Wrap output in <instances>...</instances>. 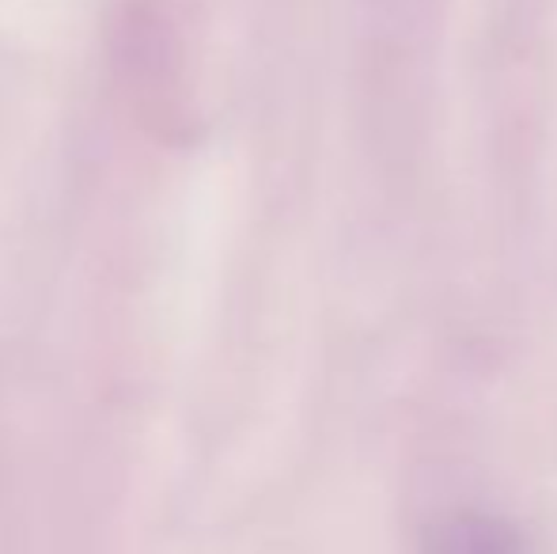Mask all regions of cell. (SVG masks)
<instances>
[{
  "label": "cell",
  "instance_id": "cell-1",
  "mask_svg": "<svg viewBox=\"0 0 557 554\" xmlns=\"http://www.w3.org/2000/svg\"><path fill=\"white\" fill-rule=\"evenodd\" d=\"M425 554H531V547L512 520L485 509H459L433 528Z\"/></svg>",
  "mask_w": 557,
  "mask_h": 554
}]
</instances>
